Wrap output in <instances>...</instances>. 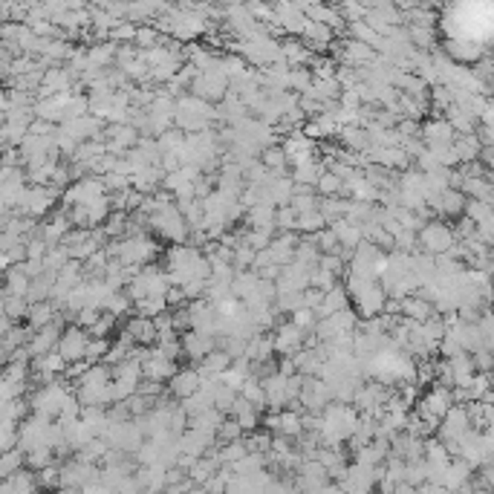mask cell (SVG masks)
Returning a JSON list of instances; mask_svg holds the SVG:
<instances>
[{"label": "cell", "mask_w": 494, "mask_h": 494, "mask_svg": "<svg viewBox=\"0 0 494 494\" xmlns=\"http://www.w3.org/2000/svg\"><path fill=\"white\" fill-rule=\"evenodd\" d=\"M260 159H263V165H266L269 171H274V174H289V156H287L284 145H269V148H263V150H260Z\"/></svg>", "instance_id": "9"}, {"label": "cell", "mask_w": 494, "mask_h": 494, "mask_svg": "<svg viewBox=\"0 0 494 494\" xmlns=\"http://www.w3.org/2000/svg\"><path fill=\"white\" fill-rule=\"evenodd\" d=\"M202 388V376H200V370H197V364L194 367H180L171 379H168V391H171V396L174 399H185V396H191L194 391H200Z\"/></svg>", "instance_id": "5"}, {"label": "cell", "mask_w": 494, "mask_h": 494, "mask_svg": "<svg viewBox=\"0 0 494 494\" xmlns=\"http://www.w3.org/2000/svg\"><path fill=\"white\" fill-rule=\"evenodd\" d=\"M422 246H425L428 252H443V249H448V246H451V235H448L446 229L428 226V229L422 232Z\"/></svg>", "instance_id": "14"}, {"label": "cell", "mask_w": 494, "mask_h": 494, "mask_svg": "<svg viewBox=\"0 0 494 494\" xmlns=\"http://www.w3.org/2000/svg\"><path fill=\"white\" fill-rule=\"evenodd\" d=\"M41 488V480H38V471L29 468V471H15L12 477H4L0 483V494H35Z\"/></svg>", "instance_id": "6"}, {"label": "cell", "mask_w": 494, "mask_h": 494, "mask_svg": "<svg viewBox=\"0 0 494 494\" xmlns=\"http://www.w3.org/2000/svg\"><path fill=\"white\" fill-rule=\"evenodd\" d=\"M396 249H399V252L413 249V229H402V232L396 235Z\"/></svg>", "instance_id": "20"}, {"label": "cell", "mask_w": 494, "mask_h": 494, "mask_svg": "<svg viewBox=\"0 0 494 494\" xmlns=\"http://www.w3.org/2000/svg\"><path fill=\"white\" fill-rule=\"evenodd\" d=\"M142 370H145V376L148 379H156V381H168L180 367H177V359L174 356H168L159 344H153L150 347V356L142 361Z\"/></svg>", "instance_id": "3"}, {"label": "cell", "mask_w": 494, "mask_h": 494, "mask_svg": "<svg viewBox=\"0 0 494 494\" xmlns=\"http://www.w3.org/2000/svg\"><path fill=\"white\" fill-rule=\"evenodd\" d=\"M29 287H32V278L24 272V266H12L6 269V289L4 292H12V295H29Z\"/></svg>", "instance_id": "12"}, {"label": "cell", "mask_w": 494, "mask_h": 494, "mask_svg": "<svg viewBox=\"0 0 494 494\" xmlns=\"http://www.w3.org/2000/svg\"><path fill=\"white\" fill-rule=\"evenodd\" d=\"M425 136H428L431 142H436V139L446 142V139L451 136V130H448V125H428V128H425Z\"/></svg>", "instance_id": "19"}, {"label": "cell", "mask_w": 494, "mask_h": 494, "mask_svg": "<svg viewBox=\"0 0 494 494\" xmlns=\"http://www.w3.org/2000/svg\"><path fill=\"white\" fill-rule=\"evenodd\" d=\"M324 171H326V165L324 162H315V156H312V159H304V162L292 165V174L289 177L298 185H318V180H321Z\"/></svg>", "instance_id": "8"}, {"label": "cell", "mask_w": 494, "mask_h": 494, "mask_svg": "<svg viewBox=\"0 0 494 494\" xmlns=\"http://www.w3.org/2000/svg\"><path fill=\"white\" fill-rule=\"evenodd\" d=\"M110 347H113V344H110L104 336H90V341H87V359L90 361H101L110 353Z\"/></svg>", "instance_id": "17"}, {"label": "cell", "mask_w": 494, "mask_h": 494, "mask_svg": "<svg viewBox=\"0 0 494 494\" xmlns=\"http://www.w3.org/2000/svg\"><path fill=\"white\" fill-rule=\"evenodd\" d=\"M353 304V298H350V292H347V287H333L326 295H324V301L315 307V315L318 318H326V315H336V312H341V309H347Z\"/></svg>", "instance_id": "7"}, {"label": "cell", "mask_w": 494, "mask_h": 494, "mask_svg": "<svg viewBox=\"0 0 494 494\" xmlns=\"http://www.w3.org/2000/svg\"><path fill=\"white\" fill-rule=\"evenodd\" d=\"M312 240H315V246L321 249V254L341 252V240H339V235H336V229H333V226H326V229H321L318 235H312Z\"/></svg>", "instance_id": "15"}, {"label": "cell", "mask_w": 494, "mask_h": 494, "mask_svg": "<svg viewBox=\"0 0 494 494\" xmlns=\"http://www.w3.org/2000/svg\"><path fill=\"white\" fill-rule=\"evenodd\" d=\"M87 341H90V329H84L81 324H70L61 333L58 350L67 361H78V359H87Z\"/></svg>", "instance_id": "1"}, {"label": "cell", "mask_w": 494, "mask_h": 494, "mask_svg": "<svg viewBox=\"0 0 494 494\" xmlns=\"http://www.w3.org/2000/svg\"><path fill=\"white\" fill-rule=\"evenodd\" d=\"M122 339L133 341V344H148L153 347L159 341V329L153 324V318H145V315H133L130 321H125L122 326Z\"/></svg>", "instance_id": "4"}, {"label": "cell", "mask_w": 494, "mask_h": 494, "mask_svg": "<svg viewBox=\"0 0 494 494\" xmlns=\"http://www.w3.org/2000/svg\"><path fill=\"white\" fill-rule=\"evenodd\" d=\"M326 226H329V220H326V214L321 211V205L312 208V211H301V214H298V232H301V235H318V232L326 229Z\"/></svg>", "instance_id": "10"}, {"label": "cell", "mask_w": 494, "mask_h": 494, "mask_svg": "<svg viewBox=\"0 0 494 494\" xmlns=\"http://www.w3.org/2000/svg\"><path fill=\"white\" fill-rule=\"evenodd\" d=\"M24 465H26V451H24L21 446H15V448H9V451L0 454V477H12V474L21 471Z\"/></svg>", "instance_id": "13"}, {"label": "cell", "mask_w": 494, "mask_h": 494, "mask_svg": "<svg viewBox=\"0 0 494 494\" xmlns=\"http://www.w3.org/2000/svg\"><path fill=\"white\" fill-rule=\"evenodd\" d=\"M254 260H257V249H252L249 243H240V246L235 249V269H237V272L254 269Z\"/></svg>", "instance_id": "16"}, {"label": "cell", "mask_w": 494, "mask_h": 494, "mask_svg": "<svg viewBox=\"0 0 494 494\" xmlns=\"http://www.w3.org/2000/svg\"><path fill=\"white\" fill-rule=\"evenodd\" d=\"M292 87H301V90H309V76L307 73H292Z\"/></svg>", "instance_id": "21"}, {"label": "cell", "mask_w": 494, "mask_h": 494, "mask_svg": "<svg viewBox=\"0 0 494 494\" xmlns=\"http://www.w3.org/2000/svg\"><path fill=\"white\" fill-rule=\"evenodd\" d=\"M402 307H405V312H408L411 318H425V315H428V304H425V301H416V298H408V301H405Z\"/></svg>", "instance_id": "18"}, {"label": "cell", "mask_w": 494, "mask_h": 494, "mask_svg": "<svg viewBox=\"0 0 494 494\" xmlns=\"http://www.w3.org/2000/svg\"><path fill=\"white\" fill-rule=\"evenodd\" d=\"M315 188H318L321 197H347V182L336 171H329V168L321 174V180H318Z\"/></svg>", "instance_id": "11"}, {"label": "cell", "mask_w": 494, "mask_h": 494, "mask_svg": "<svg viewBox=\"0 0 494 494\" xmlns=\"http://www.w3.org/2000/svg\"><path fill=\"white\" fill-rule=\"evenodd\" d=\"M274 350H278V356H292L304 347V339H307V329L295 321H284L274 326Z\"/></svg>", "instance_id": "2"}]
</instances>
